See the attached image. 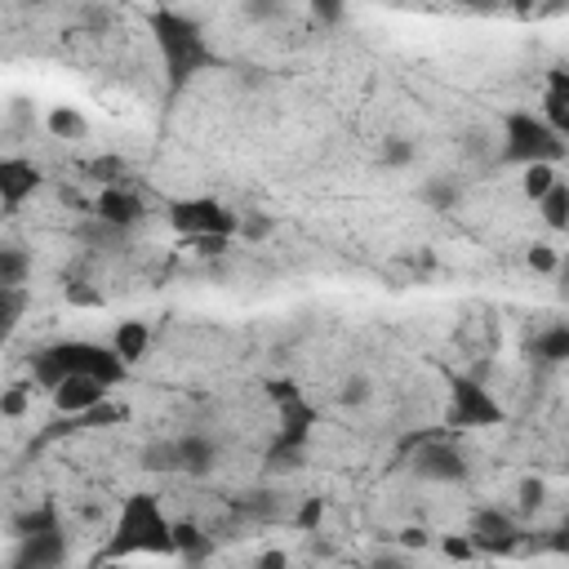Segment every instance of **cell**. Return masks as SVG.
Listing matches in <instances>:
<instances>
[{"label":"cell","instance_id":"6da1fadb","mask_svg":"<svg viewBox=\"0 0 569 569\" xmlns=\"http://www.w3.org/2000/svg\"><path fill=\"white\" fill-rule=\"evenodd\" d=\"M147 32L156 40V53H160V68H165L169 89H187L201 72H209L218 63L214 45L201 32V23H192L179 10H152L147 14Z\"/></svg>","mask_w":569,"mask_h":569},{"label":"cell","instance_id":"7a4b0ae2","mask_svg":"<svg viewBox=\"0 0 569 569\" xmlns=\"http://www.w3.org/2000/svg\"><path fill=\"white\" fill-rule=\"evenodd\" d=\"M32 374H36V383H40L45 391H53L68 374H89V378H98L102 387H121V383L130 378V365H125L117 352H111V348L89 343V338H63V343H49L45 352H36Z\"/></svg>","mask_w":569,"mask_h":569},{"label":"cell","instance_id":"3957f363","mask_svg":"<svg viewBox=\"0 0 569 569\" xmlns=\"http://www.w3.org/2000/svg\"><path fill=\"white\" fill-rule=\"evenodd\" d=\"M134 552H152V556H169V521L156 494H130L121 517H117V534L102 547V556H134Z\"/></svg>","mask_w":569,"mask_h":569},{"label":"cell","instance_id":"277c9868","mask_svg":"<svg viewBox=\"0 0 569 569\" xmlns=\"http://www.w3.org/2000/svg\"><path fill=\"white\" fill-rule=\"evenodd\" d=\"M565 156V134H556L538 111L511 107L503 111V160L507 165H534V160H560Z\"/></svg>","mask_w":569,"mask_h":569},{"label":"cell","instance_id":"5b68a950","mask_svg":"<svg viewBox=\"0 0 569 569\" xmlns=\"http://www.w3.org/2000/svg\"><path fill=\"white\" fill-rule=\"evenodd\" d=\"M169 227L183 232L187 241L192 237H227V241H232L241 218L227 209L222 201H214V196H183V201L169 205Z\"/></svg>","mask_w":569,"mask_h":569},{"label":"cell","instance_id":"8992f818","mask_svg":"<svg viewBox=\"0 0 569 569\" xmlns=\"http://www.w3.org/2000/svg\"><path fill=\"white\" fill-rule=\"evenodd\" d=\"M507 414L498 405V396L476 383V378H453L449 383V427L453 432H463V427H498Z\"/></svg>","mask_w":569,"mask_h":569},{"label":"cell","instance_id":"52a82bcc","mask_svg":"<svg viewBox=\"0 0 569 569\" xmlns=\"http://www.w3.org/2000/svg\"><path fill=\"white\" fill-rule=\"evenodd\" d=\"M410 445H419V453H414V472H419L423 481H445V485H453V481L468 476V459L449 445L445 432H436V436H414Z\"/></svg>","mask_w":569,"mask_h":569},{"label":"cell","instance_id":"ba28073f","mask_svg":"<svg viewBox=\"0 0 569 569\" xmlns=\"http://www.w3.org/2000/svg\"><path fill=\"white\" fill-rule=\"evenodd\" d=\"M45 174H40V165L27 160V156H0V209L14 214L23 209L36 192H40Z\"/></svg>","mask_w":569,"mask_h":569},{"label":"cell","instance_id":"9c48e42d","mask_svg":"<svg viewBox=\"0 0 569 569\" xmlns=\"http://www.w3.org/2000/svg\"><path fill=\"white\" fill-rule=\"evenodd\" d=\"M468 538H472L476 556H481V552H485V556L511 552V547H517V521H511L507 511H498V507H485V511H476V517H472Z\"/></svg>","mask_w":569,"mask_h":569},{"label":"cell","instance_id":"30bf717a","mask_svg":"<svg viewBox=\"0 0 569 569\" xmlns=\"http://www.w3.org/2000/svg\"><path fill=\"white\" fill-rule=\"evenodd\" d=\"M63 560H68V538H63V530L19 534L14 565H23V569H49V565H63Z\"/></svg>","mask_w":569,"mask_h":569},{"label":"cell","instance_id":"8fae6325","mask_svg":"<svg viewBox=\"0 0 569 569\" xmlns=\"http://www.w3.org/2000/svg\"><path fill=\"white\" fill-rule=\"evenodd\" d=\"M107 391H111V387H102V383L89 378V374H68L59 387H53V405H59V414H72V419H76V414L102 405Z\"/></svg>","mask_w":569,"mask_h":569},{"label":"cell","instance_id":"7c38bea8","mask_svg":"<svg viewBox=\"0 0 569 569\" xmlns=\"http://www.w3.org/2000/svg\"><path fill=\"white\" fill-rule=\"evenodd\" d=\"M94 218L111 232H125L143 218V201L130 192V187H102V196L94 201Z\"/></svg>","mask_w":569,"mask_h":569},{"label":"cell","instance_id":"4fadbf2b","mask_svg":"<svg viewBox=\"0 0 569 569\" xmlns=\"http://www.w3.org/2000/svg\"><path fill=\"white\" fill-rule=\"evenodd\" d=\"M538 117H543L556 134L569 138V72H565V68H552V72H547V94H543V111H538Z\"/></svg>","mask_w":569,"mask_h":569},{"label":"cell","instance_id":"5bb4252c","mask_svg":"<svg viewBox=\"0 0 569 569\" xmlns=\"http://www.w3.org/2000/svg\"><path fill=\"white\" fill-rule=\"evenodd\" d=\"M214 463H218V445L209 440V436H201V432H187V436H179V472L183 476H209L214 472Z\"/></svg>","mask_w":569,"mask_h":569},{"label":"cell","instance_id":"9a60e30c","mask_svg":"<svg viewBox=\"0 0 569 569\" xmlns=\"http://www.w3.org/2000/svg\"><path fill=\"white\" fill-rule=\"evenodd\" d=\"M111 352H117L130 370L152 352V329L147 320H121L117 329H111Z\"/></svg>","mask_w":569,"mask_h":569},{"label":"cell","instance_id":"2e32d148","mask_svg":"<svg viewBox=\"0 0 569 569\" xmlns=\"http://www.w3.org/2000/svg\"><path fill=\"white\" fill-rule=\"evenodd\" d=\"M45 125H49V134L59 138V143H81V138H89V121H85L81 107H53L49 117H45Z\"/></svg>","mask_w":569,"mask_h":569},{"label":"cell","instance_id":"e0dca14e","mask_svg":"<svg viewBox=\"0 0 569 569\" xmlns=\"http://www.w3.org/2000/svg\"><path fill=\"white\" fill-rule=\"evenodd\" d=\"M169 543H174V556H183V560H205L214 552L209 534H201L192 521H174V525H169Z\"/></svg>","mask_w":569,"mask_h":569},{"label":"cell","instance_id":"ac0fdd59","mask_svg":"<svg viewBox=\"0 0 569 569\" xmlns=\"http://www.w3.org/2000/svg\"><path fill=\"white\" fill-rule=\"evenodd\" d=\"M534 205H538V214H543V222L552 227V232H565L569 227V187H565V179H556Z\"/></svg>","mask_w":569,"mask_h":569},{"label":"cell","instance_id":"d6986e66","mask_svg":"<svg viewBox=\"0 0 569 569\" xmlns=\"http://www.w3.org/2000/svg\"><path fill=\"white\" fill-rule=\"evenodd\" d=\"M534 356L547 361V365L569 361V325H547V329L534 338Z\"/></svg>","mask_w":569,"mask_h":569},{"label":"cell","instance_id":"ffe728a7","mask_svg":"<svg viewBox=\"0 0 569 569\" xmlns=\"http://www.w3.org/2000/svg\"><path fill=\"white\" fill-rule=\"evenodd\" d=\"M32 276V258L14 245H0V290H19Z\"/></svg>","mask_w":569,"mask_h":569},{"label":"cell","instance_id":"44dd1931","mask_svg":"<svg viewBox=\"0 0 569 569\" xmlns=\"http://www.w3.org/2000/svg\"><path fill=\"white\" fill-rule=\"evenodd\" d=\"M27 312V284H19V290H0V338H10L19 329Z\"/></svg>","mask_w":569,"mask_h":569},{"label":"cell","instance_id":"7402d4cb","mask_svg":"<svg viewBox=\"0 0 569 569\" xmlns=\"http://www.w3.org/2000/svg\"><path fill=\"white\" fill-rule=\"evenodd\" d=\"M143 472H179V440L143 445Z\"/></svg>","mask_w":569,"mask_h":569},{"label":"cell","instance_id":"603a6c76","mask_svg":"<svg viewBox=\"0 0 569 569\" xmlns=\"http://www.w3.org/2000/svg\"><path fill=\"white\" fill-rule=\"evenodd\" d=\"M525 174H521V192H525V201H538L560 174H556V165L552 160H534V165H521Z\"/></svg>","mask_w":569,"mask_h":569},{"label":"cell","instance_id":"cb8c5ba5","mask_svg":"<svg viewBox=\"0 0 569 569\" xmlns=\"http://www.w3.org/2000/svg\"><path fill=\"white\" fill-rule=\"evenodd\" d=\"M19 534H40V530H63L59 525V507L53 503H40V507H32V511H23L19 517V525H14Z\"/></svg>","mask_w":569,"mask_h":569},{"label":"cell","instance_id":"d4e9b609","mask_svg":"<svg viewBox=\"0 0 569 569\" xmlns=\"http://www.w3.org/2000/svg\"><path fill=\"white\" fill-rule=\"evenodd\" d=\"M0 414H5V419H23L27 414V387L0 391Z\"/></svg>","mask_w":569,"mask_h":569},{"label":"cell","instance_id":"484cf974","mask_svg":"<svg viewBox=\"0 0 569 569\" xmlns=\"http://www.w3.org/2000/svg\"><path fill=\"white\" fill-rule=\"evenodd\" d=\"M440 552H445L449 560H472V556H476V547H472L468 534H445V538H440Z\"/></svg>","mask_w":569,"mask_h":569},{"label":"cell","instance_id":"4316f807","mask_svg":"<svg viewBox=\"0 0 569 569\" xmlns=\"http://www.w3.org/2000/svg\"><path fill=\"white\" fill-rule=\"evenodd\" d=\"M320 521H325V498H307L303 507H299V530H320Z\"/></svg>","mask_w":569,"mask_h":569},{"label":"cell","instance_id":"83f0119b","mask_svg":"<svg viewBox=\"0 0 569 569\" xmlns=\"http://www.w3.org/2000/svg\"><path fill=\"white\" fill-rule=\"evenodd\" d=\"M543 503H547V485H543L538 476L521 481V507H525V511H538Z\"/></svg>","mask_w":569,"mask_h":569},{"label":"cell","instance_id":"f1b7e54d","mask_svg":"<svg viewBox=\"0 0 569 569\" xmlns=\"http://www.w3.org/2000/svg\"><path fill=\"white\" fill-rule=\"evenodd\" d=\"M530 267H534V271H556V267H560V254H556L552 245H534V250H530Z\"/></svg>","mask_w":569,"mask_h":569},{"label":"cell","instance_id":"f546056e","mask_svg":"<svg viewBox=\"0 0 569 569\" xmlns=\"http://www.w3.org/2000/svg\"><path fill=\"white\" fill-rule=\"evenodd\" d=\"M423 196H427L436 209H449V205H453V196H459V187H453V183H432Z\"/></svg>","mask_w":569,"mask_h":569},{"label":"cell","instance_id":"4dcf8cb0","mask_svg":"<svg viewBox=\"0 0 569 569\" xmlns=\"http://www.w3.org/2000/svg\"><path fill=\"white\" fill-rule=\"evenodd\" d=\"M312 10H316L325 23H338V19H343V0H312Z\"/></svg>","mask_w":569,"mask_h":569},{"label":"cell","instance_id":"1f68e13d","mask_svg":"<svg viewBox=\"0 0 569 569\" xmlns=\"http://www.w3.org/2000/svg\"><path fill=\"white\" fill-rule=\"evenodd\" d=\"M414 160V147L405 143V138H396L391 147H387V165H410Z\"/></svg>","mask_w":569,"mask_h":569},{"label":"cell","instance_id":"d6a6232c","mask_svg":"<svg viewBox=\"0 0 569 569\" xmlns=\"http://www.w3.org/2000/svg\"><path fill=\"white\" fill-rule=\"evenodd\" d=\"M401 538H405V543H410V547H423V543H432V538H427V534H423V530H405V534H401Z\"/></svg>","mask_w":569,"mask_h":569},{"label":"cell","instance_id":"836d02e7","mask_svg":"<svg viewBox=\"0 0 569 569\" xmlns=\"http://www.w3.org/2000/svg\"><path fill=\"white\" fill-rule=\"evenodd\" d=\"M507 5H511V10H534L538 0H507Z\"/></svg>","mask_w":569,"mask_h":569}]
</instances>
